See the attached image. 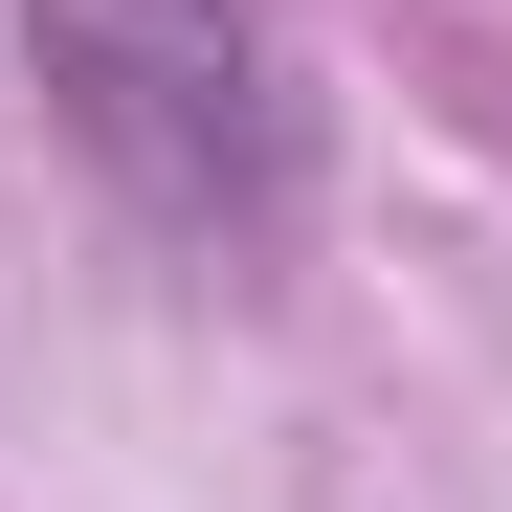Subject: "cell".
<instances>
[{"instance_id": "1", "label": "cell", "mask_w": 512, "mask_h": 512, "mask_svg": "<svg viewBox=\"0 0 512 512\" xmlns=\"http://www.w3.org/2000/svg\"><path fill=\"white\" fill-rule=\"evenodd\" d=\"M23 67H45V112L112 156V201L179 223V245H268L290 179H312L268 0H23Z\"/></svg>"}]
</instances>
